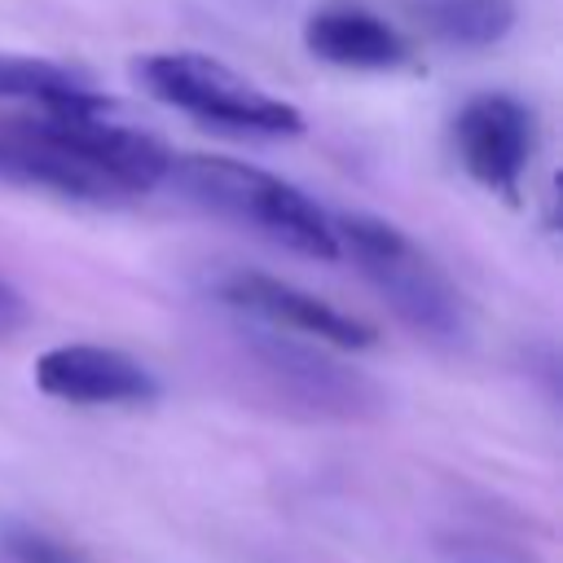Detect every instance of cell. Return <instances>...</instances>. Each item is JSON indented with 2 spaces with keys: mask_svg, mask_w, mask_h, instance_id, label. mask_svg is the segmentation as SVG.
Instances as JSON below:
<instances>
[{
  "mask_svg": "<svg viewBox=\"0 0 563 563\" xmlns=\"http://www.w3.org/2000/svg\"><path fill=\"white\" fill-rule=\"evenodd\" d=\"M185 189V198H194L198 207L295 251L321 264L339 260V233L334 220L290 180L251 167V163H233V158H211V154H172L167 180Z\"/></svg>",
  "mask_w": 563,
  "mask_h": 563,
  "instance_id": "1",
  "label": "cell"
},
{
  "mask_svg": "<svg viewBox=\"0 0 563 563\" xmlns=\"http://www.w3.org/2000/svg\"><path fill=\"white\" fill-rule=\"evenodd\" d=\"M339 255H352L361 277L383 295V303L418 334L453 343L466 330L462 299L449 277L387 220L374 216H343L334 220Z\"/></svg>",
  "mask_w": 563,
  "mask_h": 563,
  "instance_id": "2",
  "label": "cell"
},
{
  "mask_svg": "<svg viewBox=\"0 0 563 563\" xmlns=\"http://www.w3.org/2000/svg\"><path fill=\"white\" fill-rule=\"evenodd\" d=\"M141 88L163 106H176L207 128L242 132V136H299L303 114L251 84L246 75L229 70L207 53H150L132 66Z\"/></svg>",
  "mask_w": 563,
  "mask_h": 563,
  "instance_id": "3",
  "label": "cell"
},
{
  "mask_svg": "<svg viewBox=\"0 0 563 563\" xmlns=\"http://www.w3.org/2000/svg\"><path fill=\"white\" fill-rule=\"evenodd\" d=\"M453 141L462 167L493 194H515L532 154V114L506 92H484L453 119Z\"/></svg>",
  "mask_w": 563,
  "mask_h": 563,
  "instance_id": "4",
  "label": "cell"
},
{
  "mask_svg": "<svg viewBox=\"0 0 563 563\" xmlns=\"http://www.w3.org/2000/svg\"><path fill=\"white\" fill-rule=\"evenodd\" d=\"M35 387L66 405H145L158 396L154 374L119 347L62 343L35 361Z\"/></svg>",
  "mask_w": 563,
  "mask_h": 563,
  "instance_id": "5",
  "label": "cell"
},
{
  "mask_svg": "<svg viewBox=\"0 0 563 563\" xmlns=\"http://www.w3.org/2000/svg\"><path fill=\"white\" fill-rule=\"evenodd\" d=\"M224 299L233 308H242L246 317H255L273 330H286V334H303L312 343H330V347H369L374 343V325L330 308L325 299H317L290 282L264 277V273H233L224 282Z\"/></svg>",
  "mask_w": 563,
  "mask_h": 563,
  "instance_id": "6",
  "label": "cell"
},
{
  "mask_svg": "<svg viewBox=\"0 0 563 563\" xmlns=\"http://www.w3.org/2000/svg\"><path fill=\"white\" fill-rule=\"evenodd\" d=\"M303 44L312 57L343 70H391L409 53L405 35L369 9H317L303 22Z\"/></svg>",
  "mask_w": 563,
  "mask_h": 563,
  "instance_id": "7",
  "label": "cell"
},
{
  "mask_svg": "<svg viewBox=\"0 0 563 563\" xmlns=\"http://www.w3.org/2000/svg\"><path fill=\"white\" fill-rule=\"evenodd\" d=\"M255 361L277 383L282 396H290L299 405H312V409L352 413L361 405V396H369V383H361L356 374H347L334 361L317 356V347L286 343L282 330H273L268 339L255 343Z\"/></svg>",
  "mask_w": 563,
  "mask_h": 563,
  "instance_id": "8",
  "label": "cell"
},
{
  "mask_svg": "<svg viewBox=\"0 0 563 563\" xmlns=\"http://www.w3.org/2000/svg\"><path fill=\"white\" fill-rule=\"evenodd\" d=\"M0 101H31L44 110H70V106H97L106 97L88 79H79L75 70H66L57 62L0 53Z\"/></svg>",
  "mask_w": 563,
  "mask_h": 563,
  "instance_id": "9",
  "label": "cell"
},
{
  "mask_svg": "<svg viewBox=\"0 0 563 563\" xmlns=\"http://www.w3.org/2000/svg\"><path fill=\"white\" fill-rule=\"evenodd\" d=\"M418 22L449 48H488L510 31L515 9L510 0H422Z\"/></svg>",
  "mask_w": 563,
  "mask_h": 563,
  "instance_id": "10",
  "label": "cell"
},
{
  "mask_svg": "<svg viewBox=\"0 0 563 563\" xmlns=\"http://www.w3.org/2000/svg\"><path fill=\"white\" fill-rule=\"evenodd\" d=\"M0 563H88L75 545L35 532V528H4L0 532Z\"/></svg>",
  "mask_w": 563,
  "mask_h": 563,
  "instance_id": "11",
  "label": "cell"
},
{
  "mask_svg": "<svg viewBox=\"0 0 563 563\" xmlns=\"http://www.w3.org/2000/svg\"><path fill=\"white\" fill-rule=\"evenodd\" d=\"M449 563H532L528 554L501 545V541H475V537H457L453 545H444Z\"/></svg>",
  "mask_w": 563,
  "mask_h": 563,
  "instance_id": "12",
  "label": "cell"
},
{
  "mask_svg": "<svg viewBox=\"0 0 563 563\" xmlns=\"http://www.w3.org/2000/svg\"><path fill=\"white\" fill-rule=\"evenodd\" d=\"M26 321H31L26 299H22V295H18V290H13V286L0 277V343H4V339H13V334L26 325Z\"/></svg>",
  "mask_w": 563,
  "mask_h": 563,
  "instance_id": "13",
  "label": "cell"
}]
</instances>
